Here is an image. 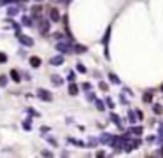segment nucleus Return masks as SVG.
I'll use <instances>...</instances> for the list:
<instances>
[{"instance_id":"nucleus-1","label":"nucleus","mask_w":163,"mask_h":158,"mask_svg":"<svg viewBox=\"0 0 163 158\" xmlns=\"http://www.w3.org/2000/svg\"><path fill=\"white\" fill-rule=\"evenodd\" d=\"M37 97H39L40 100H46V102H51V100H53V95H51L47 90H44V88H39V90H37Z\"/></svg>"},{"instance_id":"nucleus-2","label":"nucleus","mask_w":163,"mask_h":158,"mask_svg":"<svg viewBox=\"0 0 163 158\" xmlns=\"http://www.w3.org/2000/svg\"><path fill=\"white\" fill-rule=\"evenodd\" d=\"M18 40H19L25 47H32V46H33V39H32V37H28V35L19 33V35H18Z\"/></svg>"},{"instance_id":"nucleus-3","label":"nucleus","mask_w":163,"mask_h":158,"mask_svg":"<svg viewBox=\"0 0 163 158\" xmlns=\"http://www.w3.org/2000/svg\"><path fill=\"white\" fill-rule=\"evenodd\" d=\"M39 32L42 33V35H46L47 33V30H49V21L47 19H39Z\"/></svg>"},{"instance_id":"nucleus-4","label":"nucleus","mask_w":163,"mask_h":158,"mask_svg":"<svg viewBox=\"0 0 163 158\" xmlns=\"http://www.w3.org/2000/svg\"><path fill=\"white\" fill-rule=\"evenodd\" d=\"M56 49L61 51V53H72L74 47H72L70 44H67V42H58V44H56Z\"/></svg>"},{"instance_id":"nucleus-5","label":"nucleus","mask_w":163,"mask_h":158,"mask_svg":"<svg viewBox=\"0 0 163 158\" xmlns=\"http://www.w3.org/2000/svg\"><path fill=\"white\" fill-rule=\"evenodd\" d=\"M19 11H21V7H19V5H9V7H7V16L14 18Z\"/></svg>"},{"instance_id":"nucleus-6","label":"nucleus","mask_w":163,"mask_h":158,"mask_svg":"<svg viewBox=\"0 0 163 158\" xmlns=\"http://www.w3.org/2000/svg\"><path fill=\"white\" fill-rule=\"evenodd\" d=\"M28 62H30V65H32L33 69H39V67L42 65V60H40L39 56H30V60H28Z\"/></svg>"},{"instance_id":"nucleus-7","label":"nucleus","mask_w":163,"mask_h":158,"mask_svg":"<svg viewBox=\"0 0 163 158\" xmlns=\"http://www.w3.org/2000/svg\"><path fill=\"white\" fill-rule=\"evenodd\" d=\"M49 63H51V65H54V67H58V65H61V63H63V56H61V55L53 56V58L49 60Z\"/></svg>"},{"instance_id":"nucleus-8","label":"nucleus","mask_w":163,"mask_h":158,"mask_svg":"<svg viewBox=\"0 0 163 158\" xmlns=\"http://www.w3.org/2000/svg\"><path fill=\"white\" fill-rule=\"evenodd\" d=\"M40 11H42V7H40V5H33V7H32V18H33V19H39Z\"/></svg>"},{"instance_id":"nucleus-9","label":"nucleus","mask_w":163,"mask_h":158,"mask_svg":"<svg viewBox=\"0 0 163 158\" xmlns=\"http://www.w3.org/2000/svg\"><path fill=\"white\" fill-rule=\"evenodd\" d=\"M32 25H33V18H30V16L21 18V26H32Z\"/></svg>"},{"instance_id":"nucleus-10","label":"nucleus","mask_w":163,"mask_h":158,"mask_svg":"<svg viewBox=\"0 0 163 158\" xmlns=\"http://www.w3.org/2000/svg\"><path fill=\"white\" fill-rule=\"evenodd\" d=\"M9 76H11V79H12L14 83H19V81H21V76H19V72H18L16 69H12V70L9 72Z\"/></svg>"},{"instance_id":"nucleus-11","label":"nucleus","mask_w":163,"mask_h":158,"mask_svg":"<svg viewBox=\"0 0 163 158\" xmlns=\"http://www.w3.org/2000/svg\"><path fill=\"white\" fill-rule=\"evenodd\" d=\"M51 19L53 21H60V12L56 9H51Z\"/></svg>"},{"instance_id":"nucleus-12","label":"nucleus","mask_w":163,"mask_h":158,"mask_svg":"<svg viewBox=\"0 0 163 158\" xmlns=\"http://www.w3.org/2000/svg\"><path fill=\"white\" fill-rule=\"evenodd\" d=\"M30 121H32V120H30V118H26V120L21 123V127H23L25 130H32V123H30Z\"/></svg>"},{"instance_id":"nucleus-13","label":"nucleus","mask_w":163,"mask_h":158,"mask_svg":"<svg viewBox=\"0 0 163 158\" xmlns=\"http://www.w3.org/2000/svg\"><path fill=\"white\" fill-rule=\"evenodd\" d=\"M51 81H53V84H54V86H60V84L63 83L60 76H53V77H51Z\"/></svg>"},{"instance_id":"nucleus-14","label":"nucleus","mask_w":163,"mask_h":158,"mask_svg":"<svg viewBox=\"0 0 163 158\" xmlns=\"http://www.w3.org/2000/svg\"><path fill=\"white\" fill-rule=\"evenodd\" d=\"M7 83H9L7 76H0V88H5V86H7Z\"/></svg>"},{"instance_id":"nucleus-15","label":"nucleus","mask_w":163,"mask_h":158,"mask_svg":"<svg viewBox=\"0 0 163 158\" xmlns=\"http://www.w3.org/2000/svg\"><path fill=\"white\" fill-rule=\"evenodd\" d=\"M25 111H26V113H28V114H30V116H40V114H39V113H37V111H35V109H32V107H26V109H25Z\"/></svg>"},{"instance_id":"nucleus-16","label":"nucleus","mask_w":163,"mask_h":158,"mask_svg":"<svg viewBox=\"0 0 163 158\" xmlns=\"http://www.w3.org/2000/svg\"><path fill=\"white\" fill-rule=\"evenodd\" d=\"M7 60H9V58H7V55H5L4 51H0V63L4 65V63H7Z\"/></svg>"},{"instance_id":"nucleus-17","label":"nucleus","mask_w":163,"mask_h":158,"mask_svg":"<svg viewBox=\"0 0 163 158\" xmlns=\"http://www.w3.org/2000/svg\"><path fill=\"white\" fill-rule=\"evenodd\" d=\"M68 93H70V95H76V93H77V86H76V84H70Z\"/></svg>"},{"instance_id":"nucleus-18","label":"nucleus","mask_w":163,"mask_h":158,"mask_svg":"<svg viewBox=\"0 0 163 158\" xmlns=\"http://www.w3.org/2000/svg\"><path fill=\"white\" fill-rule=\"evenodd\" d=\"M14 2H18V0H0V7H2V5H11V4H14Z\"/></svg>"},{"instance_id":"nucleus-19","label":"nucleus","mask_w":163,"mask_h":158,"mask_svg":"<svg viewBox=\"0 0 163 158\" xmlns=\"http://www.w3.org/2000/svg\"><path fill=\"white\" fill-rule=\"evenodd\" d=\"M84 51H86L84 46H76V53H84Z\"/></svg>"},{"instance_id":"nucleus-20","label":"nucleus","mask_w":163,"mask_h":158,"mask_svg":"<svg viewBox=\"0 0 163 158\" xmlns=\"http://www.w3.org/2000/svg\"><path fill=\"white\" fill-rule=\"evenodd\" d=\"M77 70H79V72H86V69L83 67V63H77Z\"/></svg>"},{"instance_id":"nucleus-21","label":"nucleus","mask_w":163,"mask_h":158,"mask_svg":"<svg viewBox=\"0 0 163 158\" xmlns=\"http://www.w3.org/2000/svg\"><path fill=\"white\" fill-rule=\"evenodd\" d=\"M46 139H47V142H49V144H53V146H56V141H54L53 137H46Z\"/></svg>"},{"instance_id":"nucleus-22","label":"nucleus","mask_w":163,"mask_h":158,"mask_svg":"<svg viewBox=\"0 0 163 158\" xmlns=\"http://www.w3.org/2000/svg\"><path fill=\"white\" fill-rule=\"evenodd\" d=\"M40 155H42V157H53V153H51V151H42Z\"/></svg>"},{"instance_id":"nucleus-23","label":"nucleus","mask_w":163,"mask_h":158,"mask_svg":"<svg viewBox=\"0 0 163 158\" xmlns=\"http://www.w3.org/2000/svg\"><path fill=\"white\" fill-rule=\"evenodd\" d=\"M74 77H76V76H74V72H70V74H68V81H74Z\"/></svg>"},{"instance_id":"nucleus-24","label":"nucleus","mask_w":163,"mask_h":158,"mask_svg":"<svg viewBox=\"0 0 163 158\" xmlns=\"http://www.w3.org/2000/svg\"><path fill=\"white\" fill-rule=\"evenodd\" d=\"M40 130H42V134H47V132H49V128H47V127H42Z\"/></svg>"},{"instance_id":"nucleus-25","label":"nucleus","mask_w":163,"mask_h":158,"mask_svg":"<svg viewBox=\"0 0 163 158\" xmlns=\"http://www.w3.org/2000/svg\"><path fill=\"white\" fill-rule=\"evenodd\" d=\"M18 2H28V0H18Z\"/></svg>"},{"instance_id":"nucleus-26","label":"nucleus","mask_w":163,"mask_h":158,"mask_svg":"<svg viewBox=\"0 0 163 158\" xmlns=\"http://www.w3.org/2000/svg\"><path fill=\"white\" fill-rule=\"evenodd\" d=\"M35 2H42V0H35Z\"/></svg>"}]
</instances>
